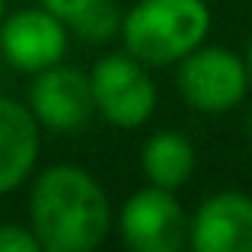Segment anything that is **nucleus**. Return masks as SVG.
I'll list each match as a JSON object with an SVG mask.
<instances>
[{
    "label": "nucleus",
    "mask_w": 252,
    "mask_h": 252,
    "mask_svg": "<svg viewBox=\"0 0 252 252\" xmlns=\"http://www.w3.org/2000/svg\"><path fill=\"white\" fill-rule=\"evenodd\" d=\"M29 227L42 252H93L115 230V208L80 163H51L29 179Z\"/></svg>",
    "instance_id": "nucleus-1"
},
{
    "label": "nucleus",
    "mask_w": 252,
    "mask_h": 252,
    "mask_svg": "<svg viewBox=\"0 0 252 252\" xmlns=\"http://www.w3.org/2000/svg\"><path fill=\"white\" fill-rule=\"evenodd\" d=\"M208 0H134L122 13V48L154 67H176L211 35Z\"/></svg>",
    "instance_id": "nucleus-2"
},
{
    "label": "nucleus",
    "mask_w": 252,
    "mask_h": 252,
    "mask_svg": "<svg viewBox=\"0 0 252 252\" xmlns=\"http://www.w3.org/2000/svg\"><path fill=\"white\" fill-rule=\"evenodd\" d=\"M96 118L118 131H137L154 118L160 90L144 61L128 51H105L86 70Z\"/></svg>",
    "instance_id": "nucleus-3"
},
{
    "label": "nucleus",
    "mask_w": 252,
    "mask_h": 252,
    "mask_svg": "<svg viewBox=\"0 0 252 252\" xmlns=\"http://www.w3.org/2000/svg\"><path fill=\"white\" fill-rule=\"evenodd\" d=\"M179 99L198 115H227L246 105L252 80L246 58L223 45H198L176 64Z\"/></svg>",
    "instance_id": "nucleus-4"
},
{
    "label": "nucleus",
    "mask_w": 252,
    "mask_h": 252,
    "mask_svg": "<svg viewBox=\"0 0 252 252\" xmlns=\"http://www.w3.org/2000/svg\"><path fill=\"white\" fill-rule=\"evenodd\" d=\"M115 230L134 252H179L189 249V211L176 191L144 182L115 211Z\"/></svg>",
    "instance_id": "nucleus-5"
},
{
    "label": "nucleus",
    "mask_w": 252,
    "mask_h": 252,
    "mask_svg": "<svg viewBox=\"0 0 252 252\" xmlns=\"http://www.w3.org/2000/svg\"><path fill=\"white\" fill-rule=\"evenodd\" d=\"M26 105L38 128L48 134H80L96 118L90 77L83 67L67 61H58L29 77Z\"/></svg>",
    "instance_id": "nucleus-6"
},
{
    "label": "nucleus",
    "mask_w": 252,
    "mask_h": 252,
    "mask_svg": "<svg viewBox=\"0 0 252 252\" xmlns=\"http://www.w3.org/2000/svg\"><path fill=\"white\" fill-rule=\"evenodd\" d=\"M70 48V32L45 6H23L3 16L0 23V58L16 74H38L64 61Z\"/></svg>",
    "instance_id": "nucleus-7"
},
{
    "label": "nucleus",
    "mask_w": 252,
    "mask_h": 252,
    "mask_svg": "<svg viewBox=\"0 0 252 252\" xmlns=\"http://www.w3.org/2000/svg\"><path fill=\"white\" fill-rule=\"evenodd\" d=\"M189 249L252 252V195L240 189L211 191L189 214Z\"/></svg>",
    "instance_id": "nucleus-8"
},
{
    "label": "nucleus",
    "mask_w": 252,
    "mask_h": 252,
    "mask_svg": "<svg viewBox=\"0 0 252 252\" xmlns=\"http://www.w3.org/2000/svg\"><path fill=\"white\" fill-rule=\"evenodd\" d=\"M42 134L29 105L0 93V195L29 185L42 157Z\"/></svg>",
    "instance_id": "nucleus-9"
},
{
    "label": "nucleus",
    "mask_w": 252,
    "mask_h": 252,
    "mask_svg": "<svg viewBox=\"0 0 252 252\" xmlns=\"http://www.w3.org/2000/svg\"><path fill=\"white\" fill-rule=\"evenodd\" d=\"M137 166L147 185H160V189L179 191L182 185L191 182L198 169V150L189 134L176 128H160L147 134L137 154Z\"/></svg>",
    "instance_id": "nucleus-10"
},
{
    "label": "nucleus",
    "mask_w": 252,
    "mask_h": 252,
    "mask_svg": "<svg viewBox=\"0 0 252 252\" xmlns=\"http://www.w3.org/2000/svg\"><path fill=\"white\" fill-rule=\"evenodd\" d=\"M122 29V6L118 0H93L83 16L70 26V38L83 45H109L118 38Z\"/></svg>",
    "instance_id": "nucleus-11"
},
{
    "label": "nucleus",
    "mask_w": 252,
    "mask_h": 252,
    "mask_svg": "<svg viewBox=\"0 0 252 252\" xmlns=\"http://www.w3.org/2000/svg\"><path fill=\"white\" fill-rule=\"evenodd\" d=\"M0 252H42L29 223H0Z\"/></svg>",
    "instance_id": "nucleus-12"
},
{
    "label": "nucleus",
    "mask_w": 252,
    "mask_h": 252,
    "mask_svg": "<svg viewBox=\"0 0 252 252\" xmlns=\"http://www.w3.org/2000/svg\"><path fill=\"white\" fill-rule=\"evenodd\" d=\"M90 3H93V0H38V6H45L51 16H58L64 26H67V32H70V26L83 16V10Z\"/></svg>",
    "instance_id": "nucleus-13"
},
{
    "label": "nucleus",
    "mask_w": 252,
    "mask_h": 252,
    "mask_svg": "<svg viewBox=\"0 0 252 252\" xmlns=\"http://www.w3.org/2000/svg\"><path fill=\"white\" fill-rule=\"evenodd\" d=\"M243 58H246V70H249V80H252V35H249V45L243 51Z\"/></svg>",
    "instance_id": "nucleus-14"
},
{
    "label": "nucleus",
    "mask_w": 252,
    "mask_h": 252,
    "mask_svg": "<svg viewBox=\"0 0 252 252\" xmlns=\"http://www.w3.org/2000/svg\"><path fill=\"white\" fill-rule=\"evenodd\" d=\"M246 137L252 141V105H249V112H246Z\"/></svg>",
    "instance_id": "nucleus-15"
},
{
    "label": "nucleus",
    "mask_w": 252,
    "mask_h": 252,
    "mask_svg": "<svg viewBox=\"0 0 252 252\" xmlns=\"http://www.w3.org/2000/svg\"><path fill=\"white\" fill-rule=\"evenodd\" d=\"M3 16H6V0H0V23H3Z\"/></svg>",
    "instance_id": "nucleus-16"
}]
</instances>
